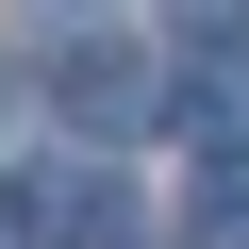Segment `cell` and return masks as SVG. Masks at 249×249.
<instances>
[{"label":"cell","instance_id":"obj_1","mask_svg":"<svg viewBox=\"0 0 249 249\" xmlns=\"http://www.w3.org/2000/svg\"><path fill=\"white\" fill-rule=\"evenodd\" d=\"M150 100H166V83H150V50H133V34H83V50H50V116H67V133H133Z\"/></svg>","mask_w":249,"mask_h":249}]
</instances>
